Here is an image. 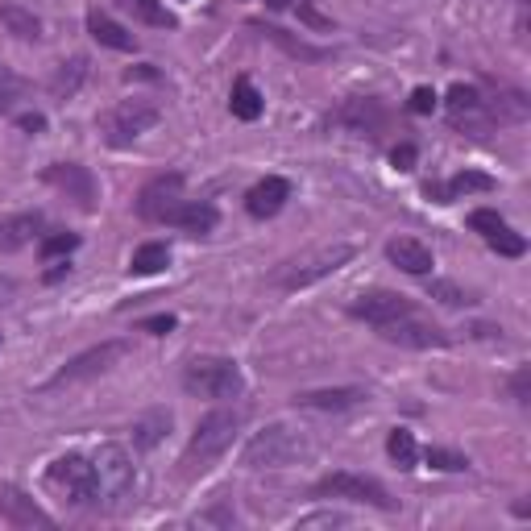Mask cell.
Here are the masks:
<instances>
[{"label": "cell", "instance_id": "cell-1", "mask_svg": "<svg viewBox=\"0 0 531 531\" xmlns=\"http://www.w3.org/2000/svg\"><path fill=\"white\" fill-rule=\"evenodd\" d=\"M241 411L237 407H220V411H212V415H204L200 424H195V436H191V444H187V453H183V473L191 478V473H204L216 457H225L229 453V444L237 440V432H241Z\"/></svg>", "mask_w": 531, "mask_h": 531}, {"label": "cell", "instance_id": "cell-2", "mask_svg": "<svg viewBox=\"0 0 531 531\" xmlns=\"http://www.w3.org/2000/svg\"><path fill=\"white\" fill-rule=\"evenodd\" d=\"M307 453H312V444H307V436L299 428L270 424L249 436V444L241 449V465L245 469H287Z\"/></svg>", "mask_w": 531, "mask_h": 531}, {"label": "cell", "instance_id": "cell-3", "mask_svg": "<svg viewBox=\"0 0 531 531\" xmlns=\"http://www.w3.org/2000/svg\"><path fill=\"white\" fill-rule=\"evenodd\" d=\"M92 469H96V507L121 511L133 498V461H129V453L121 449V444H100L96 457H92Z\"/></svg>", "mask_w": 531, "mask_h": 531}, {"label": "cell", "instance_id": "cell-4", "mask_svg": "<svg viewBox=\"0 0 531 531\" xmlns=\"http://www.w3.org/2000/svg\"><path fill=\"white\" fill-rule=\"evenodd\" d=\"M183 386L187 395H200V399H237L245 390V378H241V366L229 357H195L183 370Z\"/></svg>", "mask_w": 531, "mask_h": 531}, {"label": "cell", "instance_id": "cell-5", "mask_svg": "<svg viewBox=\"0 0 531 531\" xmlns=\"http://www.w3.org/2000/svg\"><path fill=\"white\" fill-rule=\"evenodd\" d=\"M46 486L59 494L67 507H96V469L88 457L67 453L46 469Z\"/></svg>", "mask_w": 531, "mask_h": 531}, {"label": "cell", "instance_id": "cell-6", "mask_svg": "<svg viewBox=\"0 0 531 531\" xmlns=\"http://www.w3.org/2000/svg\"><path fill=\"white\" fill-rule=\"evenodd\" d=\"M349 258H353V245H332V249H320V254H312V258H299V262L278 266V270L270 274V283H278L283 291L312 287L316 278H324V274H332V270H341Z\"/></svg>", "mask_w": 531, "mask_h": 531}, {"label": "cell", "instance_id": "cell-7", "mask_svg": "<svg viewBox=\"0 0 531 531\" xmlns=\"http://www.w3.org/2000/svg\"><path fill=\"white\" fill-rule=\"evenodd\" d=\"M187 204L183 195V175H154L142 195H137V216L150 220V225H171V220L179 216V208Z\"/></svg>", "mask_w": 531, "mask_h": 531}, {"label": "cell", "instance_id": "cell-8", "mask_svg": "<svg viewBox=\"0 0 531 531\" xmlns=\"http://www.w3.org/2000/svg\"><path fill=\"white\" fill-rule=\"evenodd\" d=\"M312 498H349V502H366V507H378V511H390L395 507V498L386 494L382 482L374 478H361V473H328L312 486Z\"/></svg>", "mask_w": 531, "mask_h": 531}, {"label": "cell", "instance_id": "cell-9", "mask_svg": "<svg viewBox=\"0 0 531 531\" xmlns=\"http://www.w3.org/2000/svg\"><path fill=\"white\" fill-rule=\"evenodd\" d=\"M154 125H158V104L154 100H125V104H117L113 113L100 121L108 146H129L142 133H150Z\"/></svg>", "mask_w": 531, "mask_h": 531}, {"label": "cell", "instance_id": "cell-10", "mask_svg": "<svg viewBox=\"0 0 531 531\" xmlns=\"http://www.w3.org/2000/svg\"><path fill=\"white\" fill-rule=\"evenodd\" d=\"M125 353H129V341H104V345H96V349H88V353L71 357L67 366H63L59 374H54V378L46 382V390H59V386L88 382V378H96V374H104V370H113Z\"/></svg>", "mask_w": 531, "mask_h": 531}, {"label": "cell", "instance_id": "cell-11", "mask_svg": "<svg viewBox=\"0 0 531 531\" xmlns=\"http://www.w3.org/2000/svg\"><path fill=\"white\" fill-rule=\"evenodd\" d=\"M378 337L390 341V345H403V349H440V345H449V332H444L440 324H432V320H424L419 312H407L399 320L378 324Z\"/></svg>", "mask_w": 531, "mask_h": 531}, {"label": "cell", "instance_id": "cell-12", "mask_svg": "<svg viewBox=\"0 0 531 531\" xmlns=\"http://www.w3.org/2000/svg\"><path fill=\"white\" fill-rule=\"evenodd\" d=\"M46 183L59 187L67 200H75L83 212L96 208V179H92L88 166H79V162H54V166H46Z\"/></svg>", "mask_w": 531, "mask_h": 531}, {"label": "cell", "instance_id": "cell-13", "mask_svg": "<svg viewBox=\"0 0 531 531\" xmlns=\"http://www.w3.org/2000/svg\"><path fill=\"white\" fill-rule=\"evenodd\" d=\"M353 320H366V324H386V320H399L407 312H415V303L407 295H395V291H366V295H357L353 299Z\"/></svg>", "mask_w": 531, "mask_h": 531}, {"label": "cell", "instance_id": "cell-14", "mask_svg": "<svg viewBox=\"0 0 531 531\" xmlns=\"http://www.w3.org/2000/svg\"><path fill=\"white\" fill-rule=\"evenodd\" d=\"M386 104L374 100V96H361V100H349L345 108H337L332 113V125H341V129H353L361 137H378L386 129Z\"/></svg>", "mask_w": 531, "mask_h": 531}, {"label": "cell", "instance_id": "cell-15", "mask_svg": "<svg viewBox=\"0 0 531 531\" xmlns=\"http://www.w3.org/2000/svg\"><path fill=\"white\" fill-rule=\"evenodd\" d=\"M0 523L9 527H54V519L38 507L30 494H21L17 486H0Z\"/></svg>", "mask_w": 531, "mask_h": 531}, {"label": "cell", "instance_id": "cell-16", "mask_svg": "<svg viewBox=\"0 0 531 531\" xmlns=\"http://www.w3.org/2000/svg\"><path fill=\"white\" fill-rule=\"evenodd\" d=\"M287 200H291V183H287V179H278V175H270V179H262V183L249 187V195H245V212L254 216V220H270V216L283 212Z\"/></svg>", "mask_w": 531, "mask_h": 531}, {"label": "cell", "instance_id": "cell-17", "mask_svg": "<svg viewBox=\"0 0 531 531\" xmlns=\"http://www.w3.org/2000/svg\"><path fill=\"white\" fill-rule=\"evenodd\" d=\"M361 399H366V390L332 386V390H303V395H295V407H307V411H349Z\"/></svg>", "mask_w": 531, "mask_h": 531}, {"label": "cell", "instance_id": "cell-18", "mask_svg": "<svg viewBox=\"0 0 531 531\" xmlns=\"http://www.w3.org/2000/svg\"><path fill=\"white\" fill-rule=\"evenodd\" d=\"M42 212H21V216H9L0 220V254H17V249H25L38 233H42Z\"/></svg>", "mask_w": 531, "mask_h": 531}, {"label": "cell", "instance_id": "cell-19", "mask_svg": "<svg viewBox=\"0 0 531 531\" xmlns=\"http://www.w3.org/2000/svg\"><path fill=\"white\" fill-rule=\"evenodd\" d=\"M386 258L395 262L399 270H407V274H428L436 266L432 249L424 241H415V237H395V241L386 245Z\"/></svg>", "mask_w": 531, "mask_h": 531}, {"label": "cell", "instance_id": "cell-20", "mask_svg": "<svg viewBox=\"0 0 531 531\" xmlns=\"http://www.w3.org/2000/svg\"><path fill=\"white\" fill-rule=\"evenodd\" d=\"M129 432H133V449L150 453V449H158V444H162V436L171 432V411H166V407H154V411H146V415H137Z\"/></svg>", "mask_w": 531, "mask_h": 531}, {"label": "cell", "instance_id": "cell-21", "mask_svg": "<svg viewBox=\"0 0 531 531\" xmlns=\"http://www.w3.org/2000/svg\"><path fill=\"white\" fill-rule=\"evenodd\" d=\"M88 34H92L100 46H108V50H121V54L137 50V38L125 30V25H117L108 13H100V9H92V13H88Z\"/></svg>", "mask_w": 531, "mask_h": 531}, {"label": "cell", "instance_id": "cell-22", "mask_svg": "<svg viewBox=\"0 0 531 531\" xmlns=\"http://www.w3.org/2000/svg\"><path fill=\"white\" fill-rule=\"evenodd\" d=\"M171 225L183 229V233H191V237H208V233L220 225V212H216L212 204H204V200H187Z\"/></svg>", "mask_w": 531, "mask_h": 531}, {"label": "cell", "instance_id": "cell-23", "mask_svg": "<svg viewBox=\"0 0 531 531\" xmlns=\"http://www.w3.org/2000/svg\"><path fill=\"white\" fill-rule=\"evenodd\" d=\"M469 191H494V179L482 175V171H461V175H453L444 187H432L428 183V195H432V200H440V204H453L457 195H469Z\"/></svg>", "mask_w": 531, "mask_h": 531}, {"label": "cell", "instance_id": "cell-24", "mask_svg": "<svg viewBox=\"0 0 531 531\" xmlns=\"http://www.w3.org/2000/svg\"><path fill=\"white\" fill-rule=\"evenodd\" d=\"M83 79H88V59H83V54H75V59L59 63V71L50 75V96L54 100H71L83 88Z\"/></svg>", "mask_w": 531, "mask_h": 531}, {"label": "cell", "instance_id": "cell-25", "mask_svg": "<svg viewBox=\"0 0 531 531\" xmlns=\"http://www.w3.org/2000/svg\"><path fill=\"white\" fill-rule=\"evenodd\" d=\"M117 5L125 9V13H133L142 25H154V30H175L179 25V17L162 5V0H117Z\"/></svg>", "mask_w": 531, "mask_h": 531}, {"label": "cell", "instance_id": "cell-26", "mask_svg": "<svg viewBox=\"0 0 531 531\" xmlns=\"http://www.w3.org/2000/svg\"><path fill=\"white\" fill-rule=\"evenodd\" d=\"M0 25L21 38V42H38L42 38V21L30 13V9H21V5H0Z\"/></svg>", "mask_w": 531, "mask_h": 531}, {"label": "cell", "instance_id": "cell-27", "mask_svg": "<svg viewBox=\"0 0 531 531\" xmlns=\"http://www.w3.org/2000/svg\"><path fill=\"white\" fill-rule=\"evenodd\" d=\"M258 34H266L270 42H278L287 54H295V59H303V63H320V59H328V50L324 46H307V42H299V38H291L287 30H278V25H254Z\"/></svg>", "mask_w": 531, "mask_h": 531}, {"label": "cell", "instance_id": "cell-28", "mask_svg": "<svg viewBox=\"0 0 531 531\" xmlns=\"http://www.w3.org/2000/svg\"><path fill=\"white\" fill-rule=\"evenodd\" d=\"M166 266H171V245H166V241H146V245H137V249H133V262H129L133 274H158V270H166Z\"/></svg>", "mask_w": 531, "mask_h": 531}, {"label": "cell", "instance_id": "cell-29", "mask_svg": "<svg viewBox=\"0 0 531 531\" xmlns=\"http://www.w3.org/2000/svg\"><path fill=\"white\" fill-rule=\"evenodd\" d=\"M229 108H233L237 121H258L262 117V92L249 79H237L233 83V96H229Z\"/></svg>", "mask_w": 531, "mask_h": 531}, {"label": "cell", "instance_id": "cell-30", "mask_svg": "<svg viewBox=\"0 0 531 531\" xmlns=\"http://www.w3.org/2000/svg\"><path fill=\"white\" fill-rule=\"evenodd\" d=\"M386 453L395 457V465H399V469H415V457H419L415 436H411L407 428H395V432L386 436Z\"/></svg>", "mask_w": 531, "mask_h": 531}, {"label": "cell", "instance_id": "cell-31", "mask_svg": "<svg viewBox=\"0 0 531 531\" xmlns=\"http://www.w3.org/2000/svg\"><path fill=\"white\" fill-rule=\"evenodd\" d=\"M21 96H25V79L17 71H9V67H0V117L13 113Z\"/></svg>", "mask_w": 531, "mask_h": 531}, {"label": "cell", "instance_id": "cell-32", "mask_svg": "<svg viewBox=\"0 0 531 531\" xmlns=\"http://www.w3.org/2000/svg\"><path fill=\"white\" fill-rule=\"evenodd\" d=\"M428 299H440V303H449V307H469V303H478V295L473 291H461L457 283H428Z\"/></svg>", "mask_w": 531, "mask_h": 531}, {"label": "cell", "instance_id": "cell-33", "mask_svg": "<svg viewBox=\"0 0 531 531\" xmlns=\"http://www.w3.org/2000/svg\"><path fill=\"white\" fill-rule=\"evenodd\" d=\"M478 104H482V96H478V88H469V83H453L449 88V117L473 113Z\"/></svg>", "mask_w": 531, "mask_h": 531}, {"label": "cell", "instance_id": "cell-34", "mask_svg": "<svg viewBox=\"0 0 531 531\" xmlns=\"http://www.w3.org/2000/svg\"><path fill=\"white\" fill-rule=\"evenodd\" d=\"M71 249H79V237L75 233H54V237H42V262H54L71 254Z\"/></svg>", "mask_w": 531, "mask_h": 531}, {"label": "cell", "instance_id": "cell-35", "mask_svg": "<svg viewBox=\"0 0 531 531\" xmlns=\"http://www.w3.org/2000/svg\"><path fill=\"white\" fill-rule=\"evenodd\" d=\"M424 457H428V465L440 469V473H461V469H469V461H465L461 453H449V449H428Z\"/></svg>", "mask_w": 531, "mask_h": 531}, {"label": "cell", "instance_id": "cell-36", "mask_svg": "<svg viewBox=\"0 0 531 531\" xmlns=\"http://www.w3.org/2000/svg\"><path fill=\"white\" fill-rule=\"evenodd\" d=\"M511 395H515L519 407L531 403V370H527V366H519V370L511 374Z\"/></svg>", "mask_w": 531, "mask_h": 531}, {"label": "cell", "instance_id": "cell-37", "mask_svg": "<svg viewBox=\"0 0 531 531\" xmlns=\"http://www.w3.org/2000/svg\"><path fill=\"white\" fill-rule=\"evenodd\" d=\"M407 108H411V113H419V117L432 113V108H436V92L432 88H415L411 100H407Z\"/></svg>", "mask_w": 531, "mask_h": 531}, {"label": "cell", "instance_id": "cell-38", "mask_svg": "<svg viewBox=\"0 0 531 531\" xmlns=\"http://www.w3.org/2000/svg\"><path fill=\"white\" fill-rule=\"evenodd\" d=\"M349 519L345 515H337V511H320V515H307V519H299V527H345Z\"/></svg>", "mask_w": 531, "mask_h": 531}, {"label": "cell", "instance_id": "cell-39", "mask_svg": "<svg viewBox=\"0 0 531 531\" xmlns=\"http://www.w3.org/2000/svg\"><path fill=\"white\" fill-rule=\"evenodd\" d=\"M142 328L154 332V337H166V332H175V316H150Z\"/></svg>", "mask_w": 531, "mask_h": 531}, {"label": "cell", "instance_id": "cell-40", "mask_svg": "<svg viewBox=\"0 0 531 531\" xmlns=\"http://www.w3.org/2000/svg\"><path fill=\"white\" fill-rule=\"evenodd\" d=\"M17 129H21V133H42V129H46V117H42V113H21V117H17Z\"/></svg>", "mask_w": 531, "mask_h": 531}, {"label": "cell", "instance_id": "cell-41", "mask_svg": "<svg viewBox=\"0 0 531 531\" xmlns=\"http://www.w3.org/2000/svg\"><path fill=\"white\" fill-rule=\"evenodd\" d=\"M390 162H395L399 171H411V162H415V146H399L395 154H390Z\"/></svg>", "mask_w": 531, "mask_h": 531}, {"label": "cell", "instance_id": "cell-42", "mask_svg": "<svg viewBox=\"0 0 531 531\" xmlns=\"http://www.w3.org/2000/svg\"><path fill=\"white\" fill-rule=\"evenodd\" d=\"M299 13H303L307 21H312V25H320V30H324V25H328V21H324V17H320V13L312 9V5H307V0H299Z\"/></svg>", "mask_w": 531, "mask_h": 531}, {"label": "cell", "instance_id": "cell-43", "mask_svg": "<svg viewBox=\"0 0 531 531\" xmlns=\"http://www.w3.org/2000/svg\"><path fill=\"white\" fill-rule=\"evenodd\" d=\"M17 295V283H13V278H0V303H9Z\"/></svg>", "mask_w": 531, "mask_h": 531}, {"label": "cell", "instance_id": "cell-44", "mask_svg": "<svg viewBox=\"0 0 531 531\" xmlns=\"http://www.w3.org/2000/svg\"><path fill=\"white\" fill-rule=\"evenodd\" d=\"M67 270H71L67 262H54V270H46V283H59V278H63Z\"/></svg>", "mask_w": 531, "mask_h": 531}, {"label": "cell", "instance_id": "cell-45", "mask_svg": "<svg viewBox=\"0 0 531 531\" xmlns=\"http://www.w3.org/2000/svg\"><path fill=\"white\" fill-rule=\"evenodd\" d=\"M291 0H266V9H287Z\"/></svg>", "mask_w": 531, "mask_h": 531}]
</instances>
